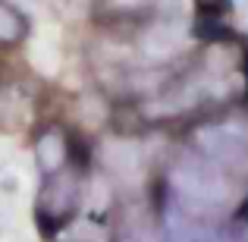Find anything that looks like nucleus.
Segmentation results:
<instances>
[{"mask_svg": "<svg viewBox=\"0 0 248 242\" xmlns=\"http://www.w3.org/2000/svg\"><path fill=\"white\" fill-rule=\"evenodd\" d=\"M91 167L85 163H69L50 176H41V186L35 195V230L41 233L44 242H50L69 220L82 214V198H85V176Z\"/></svg>", "mask_w": 248, "mask_h": 242, "instance_id": "nucleus-1", "label": "nucleus"}, {"mask_svg": "<svg viewBox=\"0 0 248 242\" xmlns=\"http://www.w3.org/2000/svg\"><path fill=\"white\" fill-rule=\"evenodd\" d=\"M192 22H173V19L151 16L141 19L132 32V50L135 60L145 66H173L186 60L195 50V38L188 35Z\"/></svg>", "mask_w": 248, "mask_h": 242, "instance_id": "nucleus-2", "label": "nucleus"}, {"mask_svg": "<svg viewBox=\"0 0 248 242\" xmlns=\"http://www.w3.org/2000/svg\"><path fill=\"white\" fill-rule=\"evenodd\" d=\"M113 110H116L113 97H110L101 85L88 82V85H82L79 91H73V95L66 97L60 123H66L73 132L85 135V139H97V135H104L110 129Z\"/></svg>", "mask_w": 248, "mask_h": 242, "instance_id": "nucleus-3", "label": "nucleus"}, {"mask_svg": "<svg viewBox=\"0 0 248 242\" xmlns=\"http://www.w3.org/2000/svg\"><path fill=\"white\" fill-rule=\"evenodd\" d=\"M44 85L38 79H19V76H0V135H19L31 126L38 116V101Z\"/></svg>", "mask_w": 248, "mask_h": 242, "instance_id": "nucleus-4", "label": "nucleus"}, {"mask_svg": "<svg viewBox=\"0 0 248 242\" xmlns=\"http://www.w3.org/2000/svg\"><path fill=\"white\" fill-rule=\"evenodd\" d=\"M73 142L76 132L60 120H41L31 135V158L41 176H50L57 170L73 163Z\"/></svg>", "mask_w": 248, "mask_h": 242, "instance_id": "nucleus-5", "label": "nucleus"}, {"mask_svg": "<svg viewBox=\"0 0 248 242\" xmlns=\"http://www.w3.org/2000/svg\"><path fill=\"white\" fill-rule=\"evenodd\" d=\"M29 35H31L29 16L19 6H13L10 0H0V50H13L25 44Z\"/></svg>", "mask_w": 248, "mask_h": 242, "instance_id": "nucleus-6", "label": "nucleus"}, {"mask_svg": "<svg viewBox=\"0 0 248 242\" xmlns=\"http://www.w3.org/2000/svg\"><path fill=\"white\" fill-rule=\"evenodd\" d=\"M195 13H201V16H230L232 10H236V3L232 0H195Z\"/></svg>", "mask_w": 248, "mask_h": 242, "instance_id": "nucleus-7", "label": "nucleus"}]
</instances>
